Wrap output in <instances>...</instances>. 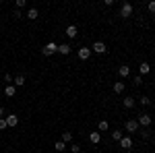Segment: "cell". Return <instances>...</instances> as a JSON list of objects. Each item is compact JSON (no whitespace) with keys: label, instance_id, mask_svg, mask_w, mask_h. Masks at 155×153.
Wrapping results in <instances>:
<instances>
[{"label":"cell","instance_id":"obj_1","mask_svg":"<svg viewBox=\"0 0 155 153\" xmlns=\"http://www.w3.org/2000/svg\"><path fill=\"white\" fill-rule=\"evenodd\" d=\"M58 52V44H54V42H50V44H46V46L41 48V54L44 56H54Z\"/></svg>","mask_w":155,"mask_h":153},{"label":"cell","instance_id":"obj_2","mask_svg":"<svg viewBox=\"0 0 155 153\" xmlns=\"http://www.w3.org/2000/svg\"><path fill=\"white\" fill-rule=\"evenodd\" d=\"M137 122H139V126H145V128H149V126H151V122H153V118L149 116L147 112H143V114H139Z\"/></svg>","mask_w":155,"mask_h":153},{"label":"cell","instance_id":"obj_3","mask_svg":"<svg viewBox=\"0 0 155 153\" xmlns=\"http://www.w3.org/2000/svg\"><path fill=\"white\" fill-rule=\"evenodd\" d=\"M120 17H122V19L132 17V4L130 2H122V6H120Z\"/></svg>","mask_w":155,"mask_h":153},{"label":"cell","instance_id":"obj_4","mask_svg":"<svg viewBox=\"0 0 155 153\" xmlns=\"http://www.w3.org/2000/svg\"><path fill=\"white\" fill-rule=\"evenodd\" d=\"M91 54H93V52H91V48H87V46H81V48H79V52H77L79 60H83V62L91 58Z\"/></svg>","mask_w":155,"mask_h":153},{"label":"cell","instance_id":"obj_5","mask_svg":"<svg viewBox=\"0 0 155 153\" xmlns=\"http://www.w3.org/2000/svg\"><path fill=\"white\" fill-rule=\"evenodd\" d=\"M124 130H126V132H137V130H139V122H137V120H134V118H130V120H126V122H124Z\"/></svg>","mask_w":155,"mask_h":153},{"label":"cell","instance_id":"obj_6","mask_svg":"<svg viewBox=\"0 0 155 153\" xmlns=\"http://www.w3.org/2000/svg\"><path fill=\"white\" fill-rule=\"evenodd\" d=\"M91 52H95V54H106L107 52V46L104 44V42H93V46H91Z\"/></svg>","mask_w":155,"mask_h":153},{"label":"cell","instance_id":"obj_7","mask_svg":"<svg viewBox=\"0 0 155 153\" xmlns=\"http://www.w3.org/2000/svg\"><path fill=\"white\" fill-rule=\"evenodd\" d=\"M4 120H6V126H8V128H15V126L19 124V116H17V114H6Z\"/></svg>","mask_w":155,"mask_h":153},{"label":"cell","instance_id":"obj_8","mask_svg":"<svg viewBox=\"0 0 155 153\" xmlns=\"http://www.w3.org/2000/svg\"><path fill=\"white\" fill-rule=\"evenodd\" d=\"M89 141H91V145H99V143H101V132H99V130L89 132Z\"/></svg>","mask_w":155,"mask_h":153},{"label":"cell","instance_id":"obj_9","mask_svg":"<svg viewBox=\"0 0 155 153\" xmlns=\"http://www.w3.org/2000/svg\"><path fill=\"white\" fill-rule=\"evenodd\" d=\"M134 104H137V99H134L132 95H126V97L122 99V106L126 108V110H130V108H134Z\"/></svg>","mask_w":155,"mask_h":153},{"label":"cell","instance_id":"obj_10","mask_svg":"<svg viewBox=\"0 0 155 153\" xmlns=\"http://www.w3.org/2000/svg\"><path fill=\"white\" fill-rule=\"evenodd\" d=\"M120 147H122V149H130V147H132V137L124 135V137L120 139Z\"/></svg>","mask_w":155,"mask_h":153},{"label":"cell","instance_id":"obj_11","mask_svg":"<svg viewBox=\"0 0 155 153\" xmlns=\"http://www.w3.org/2000/svg\"><path fill=\"white\" fill-rule=\"evenodd\" d=\"M118 75L122 77V79H126V77L130 75V66H128V64H120L118 66Z\"/></svg>","mask_w":155,"mask_h":153},{"label":"cell","instance_id":"obj_12","mask_svg":"<svg viewBox=\"0 0 155 153\" xmlns=\"http://www.w3.org/2000/svg\"><path fill=\"white\" fill-rule=\"evenodd\" d=\"M25 17H27V19H29V21H35L37 17H39V11H37L35 6H31V8H29V11H27V15H25Z\"/></svg>","mask_w":155,"mask_h":153},{"label":"cell","instance_id":"obj_13","mask_svg":"<svg viewBox=\"0 0 155 153\" xmlns=\"http://www.w3.org/2000/svg\"><path fill=\"white\" fill-rule=\"evenodd\" d=\"M66 35L71 37V39H74V37L79 35V29H77L74 25H68V27H66Z\"/></svg>","mask_w":155,"mask_h":153},{"label":"cell","instance_id":"obj_14","mask_svg":"<svg viewBox=\"0 0 155 153\" xmlns=\"http://www.w3.org/2000/svg\"><path fill=\"white\" fill-rule=\"evenodd\" d=\"M15 93H17V87H15L12 83L4 87V95H6V97H15Z\"/></svg>","mask_w":155,"mask_h":153},{"label":"cell","instance_id":"obj_15","mask_svg":"<svg viewBox=\"0 0 155 153\" xmlns=\"http://www.w3.org/2000/svg\"><path fill=\"white\" fill-rule=\"evenodd\" d=\"M58 54L68 56V54H71V46H68V44H60V46H58Z\"/></svg>","mask_w":155,"mask_h":153},{"label":"cell","instance_id":"obj_16","mask_svg":"<svg viewBox=\"0 0 155 153\" xmlns=\"http://www.w3.org/2000/svg\"><path fill=\"white\" fill-rule=\"evenodd\" d=\"M112 89H114V93H116V95H120V93H124L126 85H124V83H114V87H112Z\"/></svg>","mask_w":155,"mask_h":153},{"label":"cell","instance_id":"obj_17","mask_svg":"<svg viewBox=\"0 0 155 153\" xmlns=\"http://www.w3.org/2000/svg\"><path fill=\"white\" fill-rule=\"evenodd\" d=\"M12 85H15V87H23L25 85V77L23 75H17V77L12 79Z\"/></svg>","mask_w":155,"mask_h":153},{"label":"cell","instance_id":"obj_18","mask_svg":"<svg viewBox=\"0 0 155 153\" xmlns=\"http://www.w3.org/2000/svg\"><path fill=\"white\" fill-rule=\"evenodd\" d=\"M149 71H151L149 62H141V64H139V72H141V77H143V75H147Z\"/></svg>","mask_w":155,"mask_h":153},{"label":"cell","instance_id":"obj_19","mask_svg":"<svg viewBox=\"0 0 155 153\" xmlns=\"http://www.w3.org/2000/svg\"><path fill=\"white\" fill-rule=\"evenodd\" d=\"M110 137H112V141H118L120 143V139H122V137H124V135H122V130H112V132H110Z\"/></svg>","mask_w":155,"mask_h":153},{"label":"cell","instance_id":"obj_20","mask_svg":"<svg viewBox=\"0 0 155 153\" xmlns=\"http://www.w3.org/2000/svg\"><path fill=\"white\" fill-rule=\"evenodd\" d=\"M107 128H110L107 120H99V122H97V130H99V132H106Z\"/></svg>","mask_w":155,"mask_h":153},{"label":"cell","instance_id":"obj_21","mask_svg":"<svg viewBox=\"0 0 155 153\" xmlns=\"http://www.w3.org/2000/svg\"><path fill=\"white\" fill-rule=\"evenodd\" d=\"M60 141L66 143V145H68V143H72V132H62V139H60Z\"/></svg>","mask_w":155,"mask_h":153},{"label":"cell","instance_id":"obj_22","mask_svg":"<svg viewBox=\"0 0 155 153\" xmlns=\"http://www.w3.org/2000/svg\"><path fill=\"white\" fill-rule=\"evenodd\" d=\"M54 149H56L58 153L66 151V143H62V141H56V145H54Z\"/></svg>","mask_w":155,"mask_h":153},{"label":"cell","instance_id":"obj_23","mask_svg":"<svg viewBox=\"0 0 155 153\" xmlns=\"http://www.w3.org/2000/svg\"><path fill=\"white\" fill-rule=\"evenodd\" d=\"M68 151H71V153H81V145H79V143H71Z\"/></svg>","mask_w":155,"mask_h":153},{"label":"cell","instance_id":"obj_24","mask_svg":"<svg viewBox=\"0 0 155 153\" xmlns=\"http://www.w3.org/2000/svg\"><path fill=\"white\" fill-rule=\"evenodd\" d=\"M139 101H141L143 106H151V99H149V95H141V97H139Z\"/></svg>","mask_w":155,"mask_h":153},{"label":"cell","instance_id":"obj_25","mask_svg":"<svg viewBox=\"0 0 155 153\" xmlns=\"http://www.w3.org/2000/svg\"><path fill=\"white\" fill-rule=\"evenodd\" d=\"M25 6H27V2H25V0H17V6H15V8H17V11H21V8H25Z\"/></svg>","mask_w":155,"mask_h":153},{"label":"cell","instance_id":"obj_26","mask_svg":"<svg viewBox=\"0 0 155 153\" xmlns=\"http://www.w3.org/2000/svg\"><path fill=\"white\" fill-rule=\"evenodd\" d=\"M134 85H137V87H141V85H143V77H141V75H137V77H134Z\"/></svg>","mask_w":155,"mask_h":153},{"label":"cell","instance_id":"obj_27","mask_svg":"<svg viewBox=\"0 0 155 153\" xmlns=\"http://www.w3.org/2000/svg\"><path fill=\"white\" fill-rule=\"evenodd\" d=\"M147 8H149V12H153V15H155V0H149Z\"/></svg>","mask_w":155,"mask_h":153},{"label":"cell","instance_id":"obj_28","mask_svg":"<svg viewBox=\"0 0 155 153\" xmlns=\"http://www.w3.org/2000/svg\"><path fill=\"white\" fill-rule=\"evenodd\" d=\"M8 126H6V120L4 118H0V130H6Z\"/></svg>","mask_w":155,"mask_h":153},{"label":"cell","instance_id":"obj_29","mask_svg":"<svg viewBox=\"0 0 155 153\" xmlns=\"http://www.w3.org/2000/svg\"><path fill=\"white\" fill-rule=\"evenodd\" d=\"M12 79H15V77H12V75H8V72H6V75H4V81L8 83V85H11V83H12Z\"/></svg>","mask_w":155,"mask_h":153},{"label":"cell","instance_id":"obj_30","mask_svg":"<svg viewBox=\"0 0 155 153\" xmlns=\"http://www.w3.org/2000/svg\"><path fill=\"white\" fill-rule=\"evenodd\" d=\"M15 17H17V19H23L25 15H23V12H21V11H17V8H15Z\"/></svg>","mask_w":155,"mask_h":153},{"label":"cell","instance_id":"obj_31","mask_svg":"<svg viewBox=\"0 0 155 153\" xmlns=\"http://www.w3.org/2000/svg\"><path fill=\"white\" fill-rule=\"evenodd\" d=\"M4 116H6V110H4V108L0 106V118H4Z\"/></svg>","mask_w":155,"mask_h":153}]
</instances>
